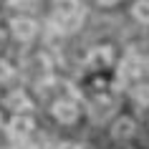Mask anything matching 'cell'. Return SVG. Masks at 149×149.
I'll use <instances>...</instances> for the list:
<instances>
[{"label":"cell","instance_id":"6da1fadb","mask_svg":"<svg viewBox=\"0 0 149 149\" xmlns=\"http://www.w3.org/2000/svg\"><path fill=\"white\" fill-rule=\"evenodd\" d=\"M84 15H86V10L76 5V3H66V5H58V10L53 13V23L58 31L63 33H73L79 31L81 23H84Z\"/></svg>","mask_w":149,"mask_h":149},{"label":"cell","instance_id":"5b68a950","mask_svg":"<svg viewBox=\"0 0 149 149\" xmlns=\"http://www.w3.org/2000/svg\"><path fill=\"white\" fill-rule=\"evenodd\" d=\"M51 114H53L61 124H73V121L79 119V106L73 101H56L53 109H51Z\"/></svg>","mask_w":149,"mask_h":149},{"label":"cell","instance_id":"30bf717a","mask_svg":"<svg viewBox=\"0 0 149 149\" xmlns=\"http://www.w3.org/2000/svg\"><path fill=\"white\" fill-rule=\"evenodd\" d=\"M134 101L139 104V106H149V84H139V86L132 91Z\"/></svg>","mask_w":149,"mask_h":149},{"label":"cell","instance_id":"2e32d148","mask_svg":"<svg viewBox=\"0 0 149 149\" xmlns=\"http://www.w3.org/2000/svg\"><path fill=\"white\" fill-rule=\"evenodd\" d=\"M5 126V119H3V111H0V129Z\"/></svg>","mask_w":149,"mask_h":149},{"label":"cell","instance_id":"277c9868","mask_svg":"<svg viewBox=\"0 0 149 149\" xmlns=\"http://www.w3.org/2000/svg\"><path fill=\"white\" fill-rule=\"evenodd\" d=\"M5 106H8L13 114H28V111L33 109V101H31V96L25 94L23 88H18V91H10V94L5 96Z\"/></svg>","mask_w":149,"mask_h":149},{"label":"cell","instance_id":"8fae6325","mask_svg":"<svg viewBox=\"0 0 149 149\" xmlns=\"http://www.w3.org/2000/svg\"><path fill=\"white\" fill-rule=\"evenodd\" d=\"M13 73H15L13 66H10L5 58H0V84H3V81H8V79H13Z\"/></svg>","mask_w":149,"mask_h":149},{"label":"cell","instance_id":"ba28073f","mask_svg":"<svg viewBox=\"0 0 149 149\" xmlns=\"http://www.w3.org/2000/svg\"><path fill=\"white\" fill-rule=\"evenodd\" d=\"M139 71H141L139 56L129 51V53L124 56V61H121V76H139Z\"/></svg>","mask_w":149,"mask_h":149},{"label":"cell","instance_id":"9c48e42d","mask_svg":"<svg viewBox=\"0 0 149 149\" xmlns=\"http://www.w3.org/2000/svg\"><path fill=\"white\" fill-rule=\"evenodd\" d=\"M132 15H134L136 23L149 25V0H136V3H134V8H132Z\"/></svg>","mask_w":149,"mask_h":149},{"label":"cell","instance_id":"52a82bcc","mask_svg":"<svg viewBox=\"0 0 149 149\" xmlns=\"http://www.w3.org/2000/svg\"><path fill=\"white\" fill-rule=\"evenodd\" d=\"M86 63L91 66V68H106V66L111 63V48H106V46H101V48H94V51L88 53Z\"/></svg>","mask_w":149,"mask_h":149},{"label":"cell","instance_id":"3957f363","mask_svg":"<svg viewBox=\"0 0 149 149\" xmlns=\"http://www.w3.org/2000/svg\"><path fill=\"white\" fill-rule=\"evenodd\" d=\"M10 33H13L18 40H33L36 33H38V25H36V20H31V18L18 15V18L10 20Z\"/></svg>","mask_w":149,"mask_h":149},{"label":"cell","instance_id":"7a4b0ae2","mask_svg":"<svg viewBox=\"0 0 149 149\" xmlns=\"http://www.w3.org/2000/svg\"><path fill=\"white\" fill-rule=\"evenodd\" d=\"M5 129H8V136H10V139L23 141L25 136H31V132L36 129V124H33V119L28 116V114H15V116L5 124Z\"/></svg>","mask_w":149,"mask_h":149},{"label":"cell","instance_id":"4fadbf2b","mask_svg":"<svg viewBox=\"0 0 149 149\" xmlns=\"http://www.w3.org/2000/svg\"><path fill=\"white\" fill-rule=\"evenodd\" d=\"M10 5H13V8H28L31 3H28V0H10Z\"/></svg>","mask_w":149,"mask_h":149},{"label":"cell","instance_id":"8992f818","mask_svg":"<svg viewBox=\"0 0 149 149\" xmlns=\"http://www.w3.org/2000/svg\"><path fill=\"white\" fill-rule=\"evenodd\" d=\"M134 134V119L132 116H119L111 126V136L114 139H129Z\"/></svg>","mask_w":149,"mask_h":149},{"label":"cell","instance_id":"7c38bea8","mask_svg":"<svg viewBox=\"0 0 149 149\" xmlns=\"http://www.w3.org/2000/svg\"><path fill=\"white\" fill-rule=\"evenodd\" d=\"M58 149H84L81 144H76V141H61L58 144Z\"/></svg>","mask_w":149,"mask_h":149},{"label":"cell","instance_id":"5bb4252c","mask_svg":"<svg viewBox=\"0 0 149 149\" xmlns=\"http://www.w3.org/2000/svg\"><path fill=\"white\" fill-rule=\"evenodd\" d=\"M66 3H76V0H56V5H66Z\"/></svg>","mask_w":149,"mask_h":149},{"label":"cell","instance_id":"e0dca14e","mask_svg":"<svg viewBox=\"0 0 149 149\" xmlns=\"http://www.w3.org/2000/svg\"><path fill=\"white\" fill-rule=\"evenodd\" d=\"M18 149H33V147H28V144H20V147H18Z\"/></svg>","mask_w":149,"mask_h":149},{"label":"cell","instance_id":"9a60e30c","mask_svg":"<svg viewBox=\"0 0 149 149\" xmlns=\"http://www.w3.org/2000/svg\"><path fill=\"white\" fill-rule=\"evenodd\" d=\"M99 3H101V5H114L116 0H99Z\"/></svg>","mask_w":149,"mask_h":149}]
</instances>
